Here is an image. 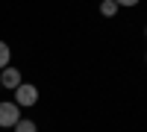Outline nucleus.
<instances>
[{
    "label": "nucleus",
    "instance_id": "1",
    "mask_svg": "<svg viewBox=\"0 0 147 132\" xmlns=\"http://www.w3.org/2000/svg\"><path fill=\"white\" fill-rule=\"evenodd\" d=\"M21 121V106L15 100H6V103H0V126L3 129H12Z\"/></svg>",
    "mask_w": 147,
    "mask_h": 132
},
{
    "label": "nucleus",
    "instance_id": "2",
    "mask_svg": "<svg viewBox=\"0 0 147 132\" xmlns=\"http://www.w3.org/2000/svg\"><path fill=\"white\" fill-rule=\"evenodd\" d=\"M15 103L21 106V109H30V106L38 103V88L30 85V82H21V85L15 88Z\"/></svg>",
    "mask_w": 147,
    "mask_h": 132
},
{
    "label": "nucleus",
    "instance_id": "3",
    "mask_svg": "<svg viewBox=\"0 0 147 132\" xmlns=\"http://www.w3.org/2000/svg\"><path fill=\"white\" fill-rule=\"evenodd\" d=\"M21 82H24V79H21V70H18V68H3V70H0V85H3V88L15 91Z\"/></svg>",
    "mask_w": 147,
    "mask_h": 132
},
{
    "label": "nucleus",
    "instance_id": "4",
    "mask_svg": "<svg viewBox=\"0 0 147 132\" xmlns=\"http://www.w3.org/2000/svg\"><path fill=\"white\" fill-rule=\"evenodd\" d=\"M118 9H121V6L115 3V0H103V3H100V15H103V18H115Z\"/></svg>",
    "mask_w": 147,
    "mask_h": 132
},
{
    "label": "nucleus",
    "instance_id": "5",
    "mask_svg": "<svg viewBox=\"0 0 147 132\" xmlns=\"http://www.w3.org/2000/svg\"><path fill=\"white\" fill-rule=\"evenodd\" d=\"M15 132H38V126H35V121H30V117H21V121L12 126Z\"/></svg>",
    "mask_w": 147,
    "mask_h": 132
},
{
    "label": "nucleus",
    "instance_id": "6",
    "mask_svg": "<svg viewBox=\"0 0 147 132\" xmlns=\"http://www.w3.org/2000/svg\"><path fill=\"white\" fill-rule=\"evenodd\" d=\"M9 59H12L9 44H6V41H0V70H3V68H9Z\"/></svg>",
    "mask_w": 147,
    "mask_h": 132
},
{
    "label": "nucleus",
    "instance_id": "7",
    "mask_svg": "<svg viewBox=\"0 0 147 132\" xmlns=\"http://www.w3.org/2000/svg\"><path fill=\"white\" fill-rule=\"evenodd\" d=\"M115 3H118V6H124V9H132V6H138L141 0H115Z\"/></svg>",
    "mask_w": 147,
    "mask_h": 132
},
{
    "label": "nucleus",
    "instance_id": "8",
    "mask_svg": "<svg viewBox=\"0 0 147 132\" xmlns=\"http://www.w3.org/2000/svg\"><path fill=\"white\" fill-rule=\"evenodd\" d=\"M144 35H147V27H144Z\"/></svg>",
    "mask_w": 147,
    "mask_h": 132
},
{
    "label": "nucleus",
    "instance_id": "9",
    "mask_svg": "<svg viewBox=\"0 0 147 132\" xmlns=\"http://www.w3.org/2000/svg\"><path fill=\"white\" fill-rule=\"evenodd\" d=\"M0 88H3V85H0Z\"/></svg>",
    "mask_w": 147,
    "mask_h": 132
},
{
    "label": "nucleus",
    "instance_id": "10",
    "mask_svg": "<svg viewBox=\"0 0 147 132\" xmlns=\"http://www.w3.org/2000/svg\"><path fill=\"white\" fill-rule=\"evenodd\" d=\"M144 59H147V56H144Z\"/></svg>",
    "mask_w": 147,
    "mask_h": 132
}]
</instances>
